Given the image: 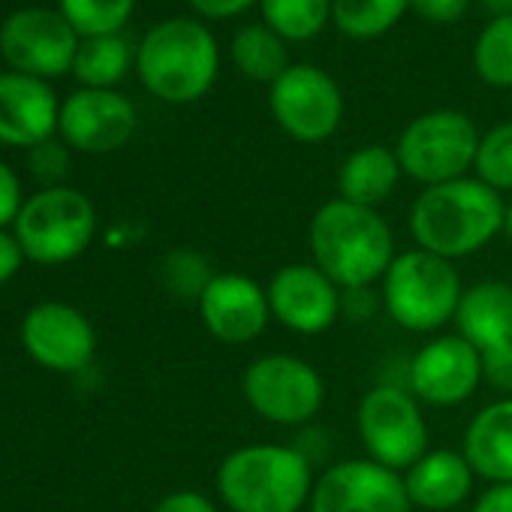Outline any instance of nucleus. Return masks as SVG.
I'll use <instances>...</instances> for the list:
<instances>
[{"label":"nucleus","instance_id":"nucleus-1","mask_svg":"<svg viewBox=\"0 0 512 512\" xmlns=\"http://www.w3.org/2000/svg\"><path fill=\"white\" fill-rule=\"evenodd\" d=\"M311 263L341 290H362L383 281L395 260V235L377 208L329 199L308 226Z\"/></svg>","mask_w":512,"mask_h":512},{"label":"nucleus","instance_id":"nucleus-2","mask_svg":"<svg viewBox=\"0 0 512 512\" xmlns=\"http://www.w3.org/2000/svg\"><path fill=\"white\" fill-rule=\"evenodd\" d=\"M506 202L479 178H458L425 187L410 208L416 247L455 263L479 253L503 232Z\"/></svg>","mask_w":512,"mask_h":512},{"label":"nucleus","instance_id":"nucleus-3","mask_svg":"<svg viewBox=\"0 0 512 512\" xmlns=\"http://www.w3.org/2000/svg\"><path fill=\"white\" fill-rule=\"evenodd\" d=\"M314 482V461L293 443H247L217 467V494L229 512H302Z\"/></svg>","mask_w":512,"mask_h":512},{"label":"nucleus","instance_id":"nucleus-4","mask_svg":"<svg viewBox=\"0 0 512 512\" xmlns=\"http://www.w3.org/2000/svg\"><path fill=\"white\" fill-rule=\"evenodd\" d=\"M220 52L211 31L196 19L154 25L136 52V70L148 94L163 103H193L217 79Z\"/></svg>","mask_w":512,"mask_h":512},{"label":"nucleus","instance_id":"nucleus-5","mask_svg":"<svg viewBox=\"0 0 512 512\" xmlns=\"http://www.w3.org/2000/svg\"><path fill=\"white\" fill-rule=\"evenodd\" d=\"M461 293L464 287L455 263L413 247L392 260L383 275L380 302L395 326L413 335H431L455 320Z\"/></svg>","mask_w":512,"mask_h":512},{"label":"nucleus","instance_id":"nucleus-6","mask_svg":"<svg viewBox=\"0 0 512 512\" xmlns=\"http://www.w3.org/2000/svg\"><path fill=\"white\" fill-rule=\"evenodd\" d=\"M97 232L94 202L73 187H46L34 193L16 217L22 253L43 266H61L88 250Z\"/></svg>","mask_w":512,"mask_h":512},{"label":"nucleus","instance_id":"nucleus-7","mask_svg":"<svg viewBox=\"0 0 512 512\" xmlns=\"http://www.w3.org/2000/svg\"><path fill=\"white\" fill-rule=\"evenodd\" d=\"M482 133L455 109H434L413 118L395 145L401 172L425 187L467 178L476 163Z\"/></svg>","mask_w":512,"mask_h":512},{"label":"nucleus","instance_id":"nucleus-8","mask_svg":"<svg viewBox=\"0 0 512 512\" xmlns=\"http://www.w3.org/2000/svg\"><path fill=\"white\" fill-rule=\"evenodd\" d=\"M247 407L281 428H302L317 419L326 404L320 371L293 353H266L253 359L241 377Z\"/></svg>","mask_w":512,"mask_h":512},{"label":"nucleus","instance_id":"nucleus-9","mask_svg":"<svg viewBox=\"0 0 512 512\" xmlns=\"http://www.w3.org/2000/svg\"><path fill=\"white\" fill-rule=\"evenodd\" d=\"M356 434L365 455L395 473L428 452V422L407 386L380 383L368 389L356 407Z\"/></svg>","mask_w":512,"mask_h":512},{"label":"nucleus","instance_id":"nucleus-10","mask_svg":"<svg viewBox=\"0 0 512 512\" xmlns=\"http://www.w3.org/2000/svg\"><path fill=\"white\" fill-rule=\"evenodd\" d=\"M269 109L290 139L314 145L338 133L344 118V97L326 70L293 64L269 88Z\"/></svg>","mask_w":512,"mask_h":512},{"label":"nucleus","instance_id":"nucleus-11","mask_svg":"<svg viewBox=\"0 0 512 512\" xmlns=\"http://www.w3.org/2000/svg\"><path fill=\"white\" fill-rule=\"evenodd\" d=\"M79 52V34L64 13L28 7L13 13L0 25V55L13 67L34 79H52L73 70Z\"/></svg>","mask_w":512,"mask_h":512},{"label":"nucleus","instance_id":"nucleus-12","mask_svg":"<svg viewBox=\"0 0 512 512\" xmlns=\"http://www.w3.org/2000/svg\"><path fill=\"white\" fill-rule=\"evenodd\" d=\"M404 476L371 461L344 458L329 464L311 491L308 512H410Z\"/></svg>","mask_w":512,"mask_h":512},{"label":"nucleus","instance_id":"nucleus-13","mask_svg":"<svg viewBox=\"0 0 512 512\" xmlns=\"http://www.w3.org/2000/svg\"><path fill=\"white\" fill-rule=\"evenodd\" d=\"M482 386L479 350L461 335H440L425 341L407 365V389L419 404L458 407Z\"/></svg>","mask_w":512,"mask_h":512},{"label":"nucleus","instance_id":"nucleus-14","mask_svg":"<svg viewBox=\"0 0 512 512\" xmlns=\"http://www.w3.org/2000/svg\"><path fill=\"white\" fill-rule=\"evenodd\" d=\"M266 293L272 320L296 335H323L344 314V290L314 263L281 266Z\"/></svg>","mask_w":512,"mask_h":512},{"label":"nucleus","instance_id":"nucleus-15","mask_svg":"<svg viewBox=\"0 0 512 512\" xmlns=\"http://www.w3.org/2000/svg\"><path fill=\"white\" fill-rule=\"evenodd\" d=\"M196 308L208 335L226 347L253 344L272 320L266 287L241 272H217Z\"/></svg>","mask_w":512,"mask_h":512},{"label":"nucleus","instance_id":"nucleus-16","mask_svg":"<svg viewBox=\"0 0 512 512\" xmlns=\"http://www.w3.org/2000/svg\"><path fill=\"white\" fill-rule=\"evenodd\" d=\"M58 130L76 151L109 154L133 139L136 109L124 94L112 88H82L64 100Z\"/></svg>","mask_w":512,"mask_h":512},{"label":"nucleus","instance_id":"nucleus-17","mask_svg":"<svg viewBox=\"0 0 512 512\" xmlns=\"http://www.w3.org/2000/svg\"><path fill=\"white\" fill-rule=\"evenodd\" d=\"M22 341L34 362L61 374L88 368L97 350V335L88 317L64 302L31 308L22 323Z\"/></svg>","mask_w":512,"mask_h":512},{"label":"nucleus","instance_id":"nucleus-18","mask_svg":"<svg viewBox=\"0 0 512 512\" xmlns=\"http://www.w3.org/2000/svg\"><path fill=\"white\" fill-rule=\"evenodd\" d=\"M61 103L55 91L25 73H0V142L37 148L58 130Z\"/></svg>","mask_w":512,"mask_h":512},{"label":"nucleus","instance_id":"nucleus-19","mask_svg":"<svg viewBox=\"0 0 512 512\" xmlns=\"http://www.w3.org/2000/svg\"><path fill=\"white\" fill-rule=\"evenodd\" d=\"M410 506L425 512H449L461 506L473 491V467L458 449H428L404 473Z\"/></svg>","mask_w":512,"mask_h":512},{"label":"nucleus","instance_id":"nucleus-20","mask_svg":"<svg viewBox=\"0 0 512 512\" xmlns=\"http://www.w3.org/2000/svg\"><path fill=\"white\" fill-rule=\"evenodd\" d=\"M461 452L488 485L512 482V398H497L470 419Z\"/></svg>","mask_w":512,"mask_h":512},{"label":"nucleus","instance_id":"nucleus-21","mask_svg":"<svg viewBox=\"0 0 512 512\" xmlns=\"http://www.w3.org/2000/svg\"><path fill=\"white\" fill-rule=\"evenodd\" d=\"M455 329L479 353L512 341V284L479 281L461 293L455 311Z\"/></svg>","mask_w":512,"mask_h":512},{"label":"nucleus","instance_id":"nucleus-22","mask_svg":"<svg viewBox=\"0 0 512 512\" xmlns=\"http://www.w3.org/2000/svg\"><path fill=\"white\" fill-rule=\"evenodd\" d=\"M401 175L404 172H401V163H398L392 148L365 145V148H356L341 163V169H338V196L353 202V205L377 208L395 193Z\"/></svg>","mask_w":512,"mask_h":512},{"label":"nucleus","instance_id":"nucleus-23","mask_svg":"<svg viewBox=\"0 0 512 512\" xmlns=\"http://www.w3.org/2000/svg\"><path fill=\"white\" fill-rule=\"evenodd\" d=\"M232 64L241 76L266 85H275L293 67L287 43L266 25H247L232 37Z\"/></svg>","mask_w":512,"mask_h":512},{"label":"nucleus","instance_id":"nucleus-24","mask_svg":"<svg viewBox=\"0 0 512 512\" xmlns=\"http://www.w3.org/2000/svg\"><path fill=\"white\" fill-rule=\"evenodd\" d=\"M133 64V49L121 34L88 37L79 43L73 73L85 88H112L118 85Z\"/></svg>","mask_w":512,"mask_h":512},{"label":"nucleus","instance_id":"nucleus-25","mask_svg":"<svg viewBox=\"0 0 512 512\" xmlns=\"http://www.w3.org/2000/svg\"><path fill=\"white\" fill-rule=\"evenodd\" d=\"M410 0H332V22L350 40H377L392 31Z\"/></svg>","mask_w":512,"mask_h":512},{"label":"nucleus","instance_id":"nucleus-26","mask_svg":"<svg viewBox=\"0 0 512 512\" xmlns=\"http://www.w3.org/2000/svg\"><path fill=\"white\" fill-rule=\"evenodd\" d=\"M266 28L284 43H308L332 22V0H260Z\"/></svg>","mask_w":512,"mask_h":512},{"label":"nucleus","instance_id":"nucleus-27","mask_svg":"<svg viewBox=\"0 0 512 512\" xmlns=\"http://www.w3.org/2000/svg\"><path fill=\"white\" fill-rule=\"evenodd\" d=\"M473 70L488 88H512V16L491 19L473 46Z\"/></svg>","mask_w":512,"mask_h":512},{"label":"nucleus","instance_id":"nucleus-28","mask_svg":"<svg viewBox=\"0 0 512 512\" xmlns=\"http://www.w3.org/2000/svg\"><path fill=\"white\" fill-rule=\"evenodd\" d=\"M136 0H61L64 19L79 37H109L118 34L133 16Z\"/></svg>","mask_w":512,"mask_h":512},{"label":"nucleus","instance_id":"nucleus-29","mask_svg":"<svg viewBox=\"0 0 512 512\" xmlns=\"http://www.w3.org/2000/svg\"><path fill=\"white\" fill-rule=\"evenodd\" d=\"M473 172L482 184H488L500 196L512 193V121L491 127L479 139Z\"/></svg>","mask_w":512,"mask_h":512},{"label":"nucleus","instance_id":"nucleus-30","mask_svg":"<svg viewBox=\"0 0 512 512\" xmlns=\"http://www.w3.org/2000/svg\"><path fill=\"white\" fill-rule=\"evenodd\" d=\"M160 275H163V284L172 296L178 299H190V302H199V296L205 293V287L211 284L214 272L208 266V260L196 250H172L163 266H160Z\"/></svg>","mask_w":512,"mask_h":512},{"label":"nucleus","instance_id":"nucleus-31","mask_svg":"<svg viewBox=\"0 0 512 512\" xmlns=\"http://www.w3.org/2000/svg\"><path fill=\"white\" fill-rule=\"evenodd\" d=\"M479 359H482V383L500 398H512V341L482 350Z\"/></svg>","mask_w":512,"mask_h":512},{"label":"nucleus","instance_id":"nucleus-32","mask_svg":"<svg viewBox=\"0 0 512 512\" xmlns=\"http://www.w3.org/2000/svg\"><path fill=\"white\" fill-rule=\"evenodd\" d=\"M28 166H31V172H34L37 181H43L49 187H61V178L67 175L70 157H67V148L64 145H58V142L49 139V142L31 148Z\"/></svg>","mask_w":512,"mask_h":512},{"label":"nucleus","instance_id":"nucleus-33","mask_svg":"<svg viewBox=\"0 0 512 512\" xmlns=\"http://www.w3.org/2000/svg\"><path fill=\"white\" fill-rule=\"evenodd\" d=\"M410 7L431 25H455L467 16L470 0H410Z\"/></svg>","mask_w":512,"mask_h":512},{"label":"nucleus","instance_id":"nucleus-34","mask_svg":"<svg viewBox=\"0 0 512 512\" xmlns=\"http://www.w3.org/2000/svg\"><path fill=\"white\" fill-rule=\"evenodd\" d=\"M22 184L16 178V172L0 163V229H4L7 223H16L19 211H22Z\"/></svg>","mask_w":512,"mask_h":512},{"label":"nucleus","instance_id":"nucleus-35","mask_svg":"<svg viewBox=\"0 0 512 512\" xmlns=\"http://www.w3.org/2000/svg\"><path fill=\"white\" fill-rule=\"evenodd\" d=\"M154 512H217L214 500L205 497L202 491H190V488H181V491H172L166 494Z\"/></svg>","mask_w":512,"mask_h":512},{"label":"nucleus","instance_id":"nucleus-36","mask_svg":"<svg viewBox=\"0 0 512 512\" xmlns=\"http://www.w3.org/2000/svg\"><path fill=\"white\" fill-rule=\"evenodd\" d=\"M187 4L205 19H232L244 13L247 7L260 4V0H187Z\"/></svg>","mask_w":512,"mask_h":512},{"label":"nucleus","instance_id":"nucleus-37","mask_svg":"<svg viewBox=\"0 0 512 512\" xmlns=\"http://www.w3.org/2000/svg\"><path fill=\"white\" fill-rule=\"evenodd\" d=\"M470 512H512V482H497V485H488Z\"/></svg>","mask_w":512,"mask_h":512},{"label":"nucleus","instance_id":"nucleus-38","mask_svg":"<svg viewBox=\"0 0 512 512\" xmlns=\"http://www.w3.org/2000/svg\"><path fill=\"white\" fill-rule=\"evenodd\" d=\"M22 247L16 241V235L0 229V284H7L19 269H22Z\"/></svg>","mask_w":512,"mask_h":512},{"label":"nucleus","instance_id":"nucleus-39","mask_svg":"<svg viewBox=\"0 0 512 512\" xmlns=\"http://www.w3.org/2000/svg\"><path fill=\"white\" fill-rule=\"evenodd\" d=\"M482 4H485L488 13H494V19L512 16V0H482Z\"/></svg>","mask_w":512,"mask_h":512},{"label":"nucleus","instance_id":"nucleus-40","mask_svg":"<svg viewBox=\"0 0 512 512\" xmlns=\"http://www.w3.org/2000/svg\"><path fill=\"white\" fill-rule=\"evenodd\" d=\"M503 235L512 241V202H506V214H503Z\"/></svg>","mask_w":512,"mask_h":512}]
</instances>
